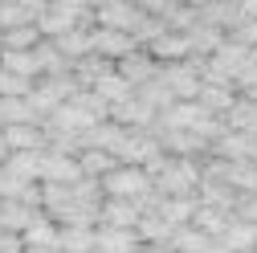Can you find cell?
Returning <instances> with one entry per match:
<instances>
[{
	"label": "cell",
	"instance_id": "1",
	"mask_svg": "<svg viewBox=\"0 0 257 253\" xmlns=\"http://www.w3.org/2000/svg\"><path fill=\"white\" fill-rule=\"evenodd\" d=\"M82 9H86V0H53V5H45L41 9V33H49V37H57V33H70V29L78 25V17H82Z\"/></svg>",
	"mask_w": 257,
	"mask_h": 253
},
{
	"label": "cell",
	"instance_id": "2",
	"mask_svg": "<svg viewBox=\"0 0 257 253\" xmlns=\"http://www.w3.org/2000/svg\"><path fill=\"white\" fill-rule=\"evenodd\" d=\"M147 188H151V180H147V172H139V168H118V172L106 180V192L118 196V200H126V196H143Z\"/></svg>",
	"mask_w": 257,
	"mask_h": 253
},
{
	"label": "cell",
	"instance_id": "3",
	"mask_svg": "<svg viewBox=\"0 0 257 253\" xmlns=\"http://www.w3.org/2000/svg\"><path fill=\"white\" fill-rule=\"evenodd\" d=\"M90 49H98L106 57H122V53H135V37H126L122 29H98V33H90Z\"/></svg>",
	"mask_w": 257,
	"mask_h": 253
},
{
	"label": "cell",
	"instance_id": "4",
	"mask_svg": "<svg viewBox=\"0 0 257 253\" xmlns=\"http://www.w3.org/2000/svg\"><path fill=\"white\" fill-rule=\"evenodd\" d=\"M41 176L49 184H78L82 180V168L74 160H61V155H49V160H41Z\"/></svg>",
	"mask_w": 257,
	"mask_h": 253
},
{
	"label": "cell",
	"instance_id": "5",
	"mask_svg": "<svg viewBox=\"0 0 257 253\" xmlns=\"http://www.w3.org/2000/svg\"><path fill=\"white\" fill-rule=\"evenodd\" d=\"M53 122L61 126V131H90V126L98 122V114H90V106H82V102H74V106H61Z\"/></svg>",
	"mask_w": 257,
	"mask_h": 253
},
{
	"label": "cell",
	"instance_id": "6",
	"mask_svg": "<svg viewBox=\"0 0 257 253\" xmlns=\"http://www.w3.org/2000/svg\"><path fill=\"white\" fill-rule=\"evenodd\" d=\"M94 245H98L102 253H135L139 237H135V233H126L122 225H114V229H106V233L94 237Z\"/></svg>",
	"mask_w": 257,
	"mask_h": 253
},
{
	"label": "cell",
	"instance_id": "7",
	"mask_svg": "<svg viewBox=\"0 0 257 253\" xmlns=\"http://www.w3.org/2000/svg\"><path fill=\"white\" fill-rule=\"evenodd\" d=\"M0 70H9V74H21V78H33L41 70V61L33 53H21V49H9L5 57H0Z\"/></svg>",
	"mask_w": 257,
	"mask_h": 253
},
{
	"label": "cell",
	"instance_id": "8",
	"mask_svg": "<svg viewBox=\"0 0 257 253\" xmlns=\"http://www.w3.org/2000/svg\"><path fill=\"white\" fill-rule=\"evenodd\" d=\"M245 61H249V53L241 45H220L216 49V74H241Z\"/></svg>",
	"mask_w": 257,
	"mask_h": 253
},
{
	"label": "cell",
	"instance_id": "9",
	"mask_svg": "<svg viewBox=\"0 0 257 253\" xmlns=\"http://www.w3.org/2000/svg\"><path fill=\"white\" fill-rule=\"evenodd\" d=\"M25 241L29 245H57V229L49 220H29L25 225Z\"/></svg>",
	"mask_w": 257,
	"mask_h": 253
},
{
	"label": "cell",
	"instance_id": "10",
	"mask_svg": "<svg viewBox=\"0 0 257 253\" xmlns=\"http://www.w3.org/2000/svg\"><path fill=\"white\" fill-rule=\"evenodd\" d=\"M37 41V29L33 25H13L5 33V49H21V45H33Z\"/></svg>",
	"mask_w": 257,
	"mask_h": 253
},
{
	"label": "cell",
	"instance_id": "11",
	"mask_svg": "<svg viewBox=\"0 0 257 253\" xmlns=\"http://www.w3.org/2000/svg\"><path fill=\"white\" fill-rule=\"evenodd\" d=\"M9 172L21 176V180H25V176H41V160H37V155H29V151H25V155H13V160H9Z\"/></svg>",
	"mask_w": 257,
	"mask_h": 253
},
{
	"label": "cell",
	"instance_id": "12",
	"mask_svg": "<svg viewBox=\"0 0 257 253\" xmlns=\"http://www.w3.org/2000/svg\"><path fill=\"white\" fill-rule=\"evenodd\" d=\"M139 220V208L131 204V200H118L114 196V204H110V225H135Z\"/></svg>",
	"mask_w": 257,
	"mask_h": 253
},
{
	"label": "cell",
	"instance_id": "13",
	"mask_svg": "<svg viewBox=\"0 0 257 253\" xmlns=\"http://www.w3.org/2000/svg\"><path fill=\"white\" fill-rule=\"evenodd\" d=\"M249 241H257V229H253V225L224 229V245H229V249H249Z\"/></svg>",
	"mask_w": 257,
	"mask_h": 253
},
{
	"label": "cell",
	"instance_id": "14",
	"mask_svg": "<svg viewBox=\"0 0 257 253\" xmlns=\"http://www.w3.org/2000/svg\"><path fill=\"white\" fill-rule=\"evenodd\" d=\"M25 82H29V78L0 70V94H9V98H25V94H29V86H25Z\"/></svg>",
	"mask_w": 257,
	"mask_h": 253
},
{
	"label": "cell",
	"instance_id": "15",
	"mask_svg": "<svg viewBox=\"0 0 257 253\" xmlns=\"http://www.w3.org/2000/svg\"><path fill=\"white\" fill-rule=\"evenodd\" d=\"M192 184V172L188 168H164V188H168V192H184V188Z\"/></svg>",
	"mask_w": 257,
	"mask_h": 253
},
{
	"label": "cell",
	"instance_id": "16",
	"mask_svg": "<svg viewBox=\"0 0 257 253\" xmlns=\"http://www.w3.org/2000/svg\"><path fill=\"white\" fill-rule=\"evenodd\" d=\"M126 90H131V86H126L122 74H106V78H102V98L118 102V98H126Z\"/></svg>",
	"mask_w": 257,
	"mask_h": 253
},
{
	"label": "cell",
	"instance_id": "17",
	"mask_svg": "<svg viewBox=\"0 0 257 253\" xmlns=\"http://www.w3.org/2000/svg\"><path fill=\"white\" fill-rule=\"evenodd\" d=\"M188 45H192L188 37H159V41H155V53H159V57H184Z\"/></svg>",
	"mask_w": 257,
	"mask_h": 253
},
{
	"label": "cell",
	"instance_id": "18",
	"mask_svg": "<svg viewBox=\"0 0 257 253\" xmlns=\"http://www.w3.org/2000/svg\"><path fill=\"white\" fill-rule=\"evenodd\" d=\"M0 220H5L9 229H25L29 220H33V212H29V208H21V204H5V216H0Z\"/></svg>",
	"mask_w": 257,
	"mask_h": 253
},
{
	"label": "cell",
	"instance_id": "19",
	"mask_svg": "<svg viewBox=\"0 0 257 253\" xmlns=\"http://www.w3.org/2000/svg\"><path fill=\"white\" fill-rule=\"evenodd\" d=\"M176 241H180L184 253H208V237H204V233H192V229H188V233H180Z\"/></svg>",
	"mask_w": 257,
	"mask_h": 253
},
{
	"label": "cell",
	"instance_id": "20",
	"mask_svg": "<svg viewBox=\"0 0 257 253\" xmlns=\"http://www.w3.org/2000/svg\"><path fill=\"white\" fill-rule=\"evenodd\" d=\"M118 118H122V122H135V126H139V122H147V118H151V110H147L143 102H135V106L126 102V106H118Z\"/></svg>",
	"mask_w": 257,
	"mask_h": 253
},
{
	"label": "cell",
	"instance_id": "21",
	"mask_svg": "<svg viewBox=\"0 0 257 253\" xmlns=\"http://www.w3.org/2000/svg\"><path fill=\"white\" fill-rule=\"evenodd\" d=\"M122 78H126V82H131V78H151V61H143V57L122 61Z\"/></svg>",
	"mask_w": 257,
	"mask_h": 253
},
{
	"label": "cell",
	"instance_id": "22",
	"mask_svg": "<svg viewBox=\"0 0 257 253\" xmlns=\"http://www.w3.org/2000/svg\"><path fill=\"white\" fill-rule=\"evenodd\" d=\"M5 143H13V147H29V143H37V135L29 131V126H9V131H5Z\"/></svg>",
	"mask_w": 257,
	"mask_h": 253
},
{
	"label": "cell",
	"instance_id": "23",
	"mask_svg": "<svg viewBox=\"0 0 257 253\" xmlns=\"http://www.w3.org/2000/svg\"><path fill=\"white\" fill-rule=\"evenodd\" d=\"M204 102H212V106H229V94H224V90H204Z\"/></svg>",
	"mask_w": 257,
	"mask_h": 253
},
{
	"label": "cell",
	"instance_id": "24",
	"mask_svg": "<svg viewBox=\"0 0 257 253\" xmlns=\"http://www.w3.org/2000/svg\"><path fill=\"white\" fill-rule=\"evenodd\" d=\"M82 168H110V160H106V155H86Z\"/></svg>",
	"mask_w": 257,
	"mask_h": 253
},
{
	"label": "cell",
	"instance_id": "25",
	"mask_svg": "<svg viewBox=\"0 0 257 253\" xmlns=\"http://www.w3.org/2000/svg\"><path fill=\"white\" fill-rule=\"evenodd\" d=\"M29 253H61L57 245H29Z\"/></svg>",
	"mask_w": 257,
	"mask_h": 253
}]
</instances>
